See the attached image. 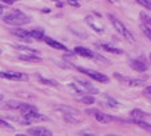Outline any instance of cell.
Listing matches in <instances>:
<instances>
[{
	"label": "cell",
	"mask_w": 151,
	"mask_h": 136,
	"mask_svg": "<svg viewBox=\"0 0 151 136\" xmlns=\"http://www.w3.org/2000/svg\"><path fill=\"white\" fill-rule=\"evenodd\" d=\"M140 17L143 19V21H144V23H146V24H148V25L151 27V16H148V15H146L144 12H142V13H140Z\"/></svg>",
	"instance_id": "obj_29"
},
{
	"label": "cell",
	"mask_w": 151,
	"mask_h": 136,
	"mask_svg": "<svg viewBox=\"0 0 151 136\" xmlns=\"http://www.w3.org/2000/svg\"><path fill=\"white\" fill-rule=\"evenodd\" d=\"M135 123L139 125L140 128H143V129H146V131H148V132H151V124H148V123H146V121H143V120H135Z\"/></svg>",
	"instance_id": "obj_23"
},
{
	"label": "cell",
	"mask_w": 151,
	"mask_h": 136,
	"mask_svg": "<svg viewBox=\"0 0 151 136\" xmlns=\"http://www.w3.org/2000/svg\"><path fill=\"white\" fill-rule=\"evenodd\" d=\"M150 60H151V55H150Z\"/></svg>",
	"instance_id": "obj_35"
},
{
	"label": "cell",
	"mask_w": 151,
	"mask_h": 136,
	"mask_svg": "<svg viewBox=\"0 0 151 136\" xmlns=\"http://www.w3.org/2000/svg\"><path fill=\"white\" fill-rule=\"evenodd\" d=\"M86 113H88V115H92L95 119H96L99 123H102V124H107V123H110L111 121V117L109 116V115H106V113L100 112V111H98V109H86Z\"/></svg>",
	"instance_id": "obj_6"
},
{
	"label": "cell",
	"mask_w": 151,
	"mask_h": 136,
	"mask_svg": "<svg viewBox=\"0 0 151 136\" xmlns=\"http://www.w3.org/2000/svg\"><path fill=\"white\" fill-rule=\"evenodd\" d=\"M109 1H111V3H115L116 0H109Z\"/></svg>",
	"instance_id": "obj_34"
},
{
	"label": "cell",
	"mask_w": 151,
	"mask_h": 136,
	"mask_svg": "<svg viewBox=\"0 0 151 136\" xmlns=\"http://www.w3.org/2000/svg\"><path fill=\"white\" fill-rule=\"evenodd\" d=\"M19 111L22 113H27V112H34V111H38V108L36 107H34V105L31 104H27V103H22L19 107Z\"/></svg>",
	"instance_id": "obj_20"
},
{
	"label": "cell",
	"mask_w": 151,
	"mask_h": 136,
	"mask_svg": "<svg viewBox=\"0 0 151 136\" xmlns=\"http://www.w3.org/2000/svg\"><path fill=\"white\" fill-rule=\"evenodd\" d=\"M3 21L9 25H23V24L30 23V17L20 9H13L12 12L3 16Z\"/></svg>",
	"instance_id": "obj_1"
},
{
	"label": "cell",
	"mask_w": 151,
	"mask_h": 136,
	"mask_svg": "<svg viewBox=\"0 0 151 136\" xmlns=\"http://www.w3.org/2000/svg\"><path fill=\"white\" fill-rule=\"evenodd\" d=\"M136 1H138L142 7L147 8V9H151V1L150 0H136Z\"/></svg>",
	"instance_id": "obj_28"
},
{
	"label": "cell",
	"mask_w": 151,
	"mask_h": 136,
	"mask_svg": "<svg viewBox=\"0 0 151 136\" xmlns=\"http://www.w3.org/2000/svg\"><path fill=\"white\" fill-rule=\"evenodd\" d=\"M30 32H31L32 39H36V40L44 39V32H43V29H31Z\"/></svg>",
	"instance_id": "obj_22"
},
{
	"label": "cell",
	"mask_w": 151,
	"mask_h": 136,
	"mask_svg": "<svg viewBox=\"0 0 151 136\" xmlns=\"http://www.w3.org/2000/svg\"><path fill=\"white\" fill-rule=\"evenodd\" d=\"M103 104H104L106 107H110V108H118V107H119V103H118L114 97L107 95V93L103 95Z\"/></svg>",
	"instance_id": "obj_14"
},
{
	"label": "cell",
	"mask_w": 151,
	"mask_h": 136,
	"mask_svg": "<svg viewBox=\"0 0 151 136\" xmlns=\"http://www.w3.org/2000/svg\"><path fill=\"white\" fill-rule=\"evenodd\" d=\"M67 3L72 5V7H80V3H79V0H67Z\"/></svg>",
	"instance_id": "obj_30"
},
{
	"label": "cell",
	"mask_w": 151,
	"mask_h": 136,
	"mask_svg": "<svg viewBox=\"0 0 151 136\" xmlns=\"http://www.w3.org/2000/svg\"><path fill=\"white\" fill-rule=\"evenodd\" d=\"M1 78L8 79V80H15V82H22V80H27V75L22 74V72H1Z\"/></svg>",
	"instance_id": "obj_10"
},
{
	"label": "cell",
	"mask_w": 151,
	"mask_h": 136,
	"mask_svg": "<svg viewBox=\"0 0 151 136\" xmlns=\"http://www.w3.org/2000/svg\"><path fill=\"white\" fill-rule=\"evenodd\" d=\"M76 82L80 84L83 88H84L87 92L90 93H99V90H98L96 87L94 86V84H91L90 82H87V80H82V79H76Z\"/></svg>",
	"instance_id": "obj_12"
},
{
	"label": "cell",
	"mask_w": 151,
	"mask_h": 136,
	"mask_svg": "<svg viewBox=\"0 0 151 136\" xmlns=\"http://www.w3.org/2000/svg\"><path fill=\"white\" fill-rule=\"evenodd\" d=\"M1 124H3V127H7L8 129H12V127H11V125L8 124V123H5V121H4V120H1Z\"/></svg>",
	"instance_id": "obj_32"
},
{
	"label": "cell",
	"mask_w": 151,
	"mask_h": 136,
	"mask_svg": "<svg viewBox=\"0 0 151 136\" xmlns=\"http://www.w3.org/2000/svg\"><path fill=\"white\" fill-rule=\"evenodd\" d=\"M58 111H62V113H68V115H74V116H78L79 117V115H80V112L78 111V109L72 108V107H68V105H60V107H58Z\"/></svg>",
	"instance_id": "obj_15"
},
{
	"label": "cell",
	"mask_w": 151,
	"mask_h": 136,
	"mask_svg": "<svg viewBox=\"0 0 151 136\" xmlns=\"http://www.w3.org/2000/svg\"><path fill=\"white\" fill-rule=\"evenodd\" d=\"M27 133L32 136H51L52 135V132H51L50 129L44 128V127H32V128H28Z\"/></svg>",
	"instance_id": "obj_11"
},
{
	"label": "cell",
	"mask_w": 151,
	"mask_h": 136,
	"mask_svg": "<svg viewBox=\"0 0 151 136\" xmlns=\"http://www.w3.org/2000/svg\"><path fill=\"white\" fill-rule=\"evenodd\" d=\"M102 48L107 52H111V54H115V55H122L123 54V51L119 50V48H115L113 46H109V44H102Z\"/></svg>",
	"instance_id": "obj_21"
},
{
	"label": "cell",
	"mask_w": 151,
	"mask_h": 136,
	"mask_svg": "<svg viewBox=\"0 0 151 136\" xmlns=\"http://www.w3.org/2000/svg\"><path fill=\"white\" fill-rule=\"evenodd\" d=\"M78 70L80 71V72H83L84 75H87V76H90L91 79L96 80V82H100V83H109V80H110V79L107 78L106 75L102 74V72H96V71L87 70V68H83V67H78Z\"/></svg>",
	"instance_id": "obj_3"
},
{
	"label": "cell",
	"mask_w": 151,
	"mask_h": 136,
	"mask_svg": "<svg viewBox=\"0 0 151 136\" xmlns=\"http://www.w3.org/2000/svg\"><path fill=\"white\" fill-rule=\"evenodd\" d=\"M144 95H146V96H148V97H151V86H148V87H146V88H144Z\"/></svg>",
	"instance_id": "obj_31"
},
{
	"label": "cell",
	"mask_w": 151,
	"mask_h": 136,
	"mask_svg": "<svg viewBox=\"0 0 151 136\" xmlns=\"http://www.w3.org/2000/svg\"><path fill=\"white\" fill-rule=\"evenodd\" d=\"M3 3H5V4H13L16 1V0H1Z\"/></svg>",
	"instance_id": "obj_33"
},
{
	"label": "cell",
	"mask_w": 151,
	"mask_h": 136,
	"mask_svg": "<svg viewBox=\"0 0 151 136\" xmlns=\"http://www.w3.org/2000/svg\"><path fill=\"white\" fill-rule=\"evenodd\" d=\"M80 101L84 103V104H94L95 103V99L92 96H80Z\"/></svg>",
	"instance_id": "obj_25"
},
{
	"label": "cell",
	"mask_w": 151,
	"mask_h": 136,
	"mask_svg": "<svg viewBox=\"0 0 151 136\" xmlns=\"http://www.w3.org/2000/svg\"><path fill=\"white\" fill-rule=\"evenodd\" d=\"M140 28H142V31H143L144 35H146L148 39L151 40V27H148V25H142Z\"/></svg>",
	"instance_id": "obj_27"
},
{
	"label": "cell",
	"mask_w": 151,
	"mask_h": 136,
	"mask_svg": "<svg viewBox=\"0 0 151 136\" xmlns=\"http://www.w3.org/2000/svg\"><path fill=\"white\" fill-rule=\"evenodd\" d=\"M86 23L88 24L90 27H91V29H94L95 32H99V33L103 32V24H102L96 17H94L92 15H88L86 17Z\"/></svg>",
	"instance_id": "obj_9"
},
{
	"label": "cell",
	"mask_w": 151,
	"mask_h": 136,
	"mask_svg": "<svg viewBox=\"0 0 151 136\" xmlns=\"http://www.w3.org/2000/svg\"><path fill=\"white\" fill-rule=\"evenodd\" d=\"M74 52L76 55H79V56H83V58H95V54L94 52H91L90 50H87V48H84V47H75Z\"/></svg>",
	"instance_id": "obj_13"
},
{
	"label": "cell",
	"mask_w": 151,
	"mask_h": 136,
	"mask_svg": "<svg viewBox=\"0 0 151 136\" xmlns=\"http://www.w3.org/2000/svg\"><path fill=\"white\" fill-rule=\"evenodd\" d=\"M109 17H110V20H111L113 25L115 27V29H116L118 32H119L120 35L123 36L124 39L128 40L130 43H135V36H134V35L131 33V32L128 31L127 27H126V25H124V24L122 23L120 20H118V19L115 17V16H113V15H109Z\"/></svg>",
	"instance_id": "obj_2"
},
{
	"label": "cell",
	"mask_w": 151,
	"mask_h": 136,
	"mask_svg": "<svg viewBox=\"0 0 151 136\" xmlns=\"http://www.w3.org/2000/svg\"><path fill=\"white\" fill-rule=\"evenodd\" d=\"M67 87H68L70 90L74 91V93H75V95H78V96H83L84 92H86V90H82V88H80L82 86L79 84V83H68Z\"/></svg>",
	"instance_id": "obj_17"
},
{
	"label": "cell",
	"mask_w": 151,
	"mask_h": 136,
	"mask_svg": "<svg viewBox=\"0 0 151 136\" xmlns=\"http://www.w3.org/2000/svg\"><path fill=\"white\" fill-rule=\"evenodd\" d=\"M20 104L22 103H19V101H7V107L8 108H15V109H19V107H20Z\"/></svg>",
	"instance_id": "obj_26"
},
{
	"label": "cell",
	"mask_w": 151,
	"mask_h": 136,
	"mask_svg": "<svg viewBox=\"0 0 151 136\" xmlns=\"http://www.w3.org/2000/svg\"><path fill=\"white\" fill-rule=\"evenodd\" d=\"M115 79H118L120 83L127 84L130 87H140L144 86V79H134V78H127V76H122L120 74H115L114 75Z\"/></svg>",
	"instance_id": "obj_4"
},
{
	"label": "cell",
	"mask_w": 151,
	"mask_h": 136,
	"mask_svg": "<svg viewBox=\"0 0 151 136\" xmlns=\"http://www.w3.org/2000/svg\"><path fill=\"white\" fill-rule=\"evenodd\" d=\"M39 79H40V82H42L43 84H47V86H54V87L58 86V82L54 80V79H44V78H39Z\"/></svg>",
	"instance_id": "obj_24"
},
{
	"label": "cell",
	"mask_w": 151,
	"mask_h": 136,
	"mask_svg": "<svg viewBox=\"0 0 151 136\" xmlns=\"http://www.w3.org/2000/svg\"><path fill=\"white\" fill-rule=\"evenodd\" d=\"M24 116V120L27 121L28 124L30 123H36V121H46L48 120V117L39 113L38 111H34V112H27V113H23Z\"/></svg>",
	"instance_id": "obj_5"
},
{
	"label": "cell",
	"mask_w": 151,
	"mask_h": 136,
	"mask_svg": "<svg viewBox=\"0 0 151 136\" xmlns=\"http://www.w3.org/2000/svg\"><path fill=\"white\" fill-rule=\"evenodd\" d=\"M44 42H46L48 46L52 47V48H56V50H62V51H68L66 46H63L62 43H59V42H56V40H54V39H51V38H46V39H44Z\"/></svg>",
	"instance_id": "obj_16"
},
{
	"label": "cell",
	"mask_w": 151,
	"mask_h": 136,
	"mask_svg": "<svg viewBox=\"0 0 151 136\" xmlns=\"http://www.w3.org/2000/svg\"><path fill=\"white\" fill-rule=\"evenodd\" d=\"M130 66H131V68L138 71V72H144V71H147V68H148V64L144 58L132 59L131 62H130Z\"/></svg>",
	"instance_id": "obj_7"
},
{
	"label": "cell",
	"mask_w": 151,
	"mask_h": 136,
	"mask_svg": "<svg viewBox=\"0 0 151 136\" xmlns=\"http://www.w3.org/2000/svg\"><path fill=\"white\" fill-rule=\"evenodd\" d=\"M11 33L12 35L18 36L23 42H27V43H31L32 42V36H31V32H28L27 29H22V28H13L11 29Z\"/></svg>",
	"instance_id": "obj_8"
},
{
	"label": "cell",
	"mask_w": 151,
	"mask_h": 136,
	"mask_svg": "<svg viewBox=\"0 0 151 136\" xmlns=\"http://www.w3.org/2000/svg\"><path fill=\"white\" fill-rule=\"evenodd\" d=\"M22 60L24 62H32V63H36V62H40V58L38 55H34V54H26V55H20L19 56Z\"/></svg>",
	"instance_id": "obj_19"
},
{
	"label": "cell",
	"mask_w": 151,
	"mask_h": 136,
	"mask_svg": "<svg viewBox=\"0 0 151 136\" xmlns=\"http://www.w3.org/2000/svg\"><path fill=\"white\" fill-rule=\"evenodd\" d=\"M131 117L134 119V120H143L144 117H148L150 115L146 112H143V111H140V109H132L131 111Z\"/></svg>",
	"instance_id": "obj_18"
}]
</instances>
